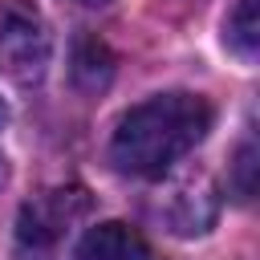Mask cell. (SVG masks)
I'll return each mask as SVG.
<instances>
[{"instance_id":"obj_3","label":"cell","mask_w":260,"mask_h":260,"mask_svg":"<svg viewBox=\"0 0 260 260\" xmlns=\"http://www.w3.org/2000/svg\"><path fill=\"white\" fill-rule=\"evenodd\" d=\"M215 215H219V191L207 171L175 179L158 203V219L175 236H203L215 223Z\"/></svg>"},{"instance_id":"obj_11","label":"cell","mask_w":260,"mask_h":260,"mask_svg":"<svg viewBox=\"0 0 260 260\" xmlns=\"http://www.w3.org/2000/svg\"><path fill=\"white\" fill-rule=\"evenodd\" d=\"M0 122H4V106H0Z\"/></svg>"},{"instance_id":"obj_9","label":"cell","mask_w":260,"mask_h":260,"mask_svg":"<svg viewBox=\"0 0 260 260\" xmlns=\"http://www.w3.org/2000/svg\"><path fill=\"white\" fill-rule=\"evenodd\" d=\"M4 179H8V167H4V158H0V187H4Z\"/></svg>"},{"instance_id":"obj_1","label":"cell","mask_w":260,"mask_h":260,"mask_svg":"<svg viewBox=\"0 0 260 260\" xmlns=\"http://www.w3.org/2000/svg\"><path fill=\"white\" fill-rule=\"evenodd\" d=\"M211 118V102L199 93H154L118 118L110 138V162L122 175L158 179L207 138Z\"/></svg>"},{"instance_id":"obj_4","label":"cell","mask_w":260,"mask_h":260,"mask_svg":"<svg viewBox=\"0 0 260 260\" xmlns=\"http://www.w3.org/2000/svg\"><path fill=\"white\" fill-rule=\"evenodd\" d=\"M85 207H89V199H85L81 187H57V191H49V195H41L37 203H28V207L20 211V240L45 248V244H53Z\"/></svg>"},{"instance_id":"obj_7","label":"cell","mask_w":260,"mask_h":260,"mask_svg":"<svg viewBox=\"0 0 260 260\" xmlns=\"http://www.w3.org/2000/svg\"><path fill=\"white\" fill-rule=\"evenodd\" d=\"M110 73H114L110 49H106L102 41L85 37V41L77 45V53H73V77H77L85 89H102V85L110 81Z\"/></svg>"},{"instance_id":"obj_5","label":"cell","mask_w":260,"mask_h":260,"mask_svg":"<svg viewBox=\"0 0 260 260\" xmlns=\"http://www.w3.org/2000/svg\"><path fill=\"white\" fill-rule=\"evenodd\" d=\"M73 260H150V244L130 223L106 219V223H93L77 240Z\"/></svg>"},{"instance_id":"obj_10","label":"cell","mask_w":260,"mask_h":260,"mask_svg":"<svg viewBox=\"0 0 260 260\" xmlns=\"http://www.w3.org/2000/svg\"><path fill=\"white\" fill-rule=\"evenodd\" d=\"M77 4H110V0H77Z\"/></svg>"},{"instance_id":"obj_8","label":"cell","mask_w":260,"mask_h":260,"mask_svg":"<svg viewBox=\"0 0 260 260\" xmlns=\"http://www.w3.org/2000/svg\"><path fill=\"white\" fill-rule=\"evenodd\" d=\"M232 187H236V199H252L256 195V142L244 138L240 150H236V167H232Z\"/></svg>"},{"instance_id":"obj_2","label":"cell","mask_w":260,"mask_h":260,"mask_svg":"<svg viewBox=\"0 0 260 260\" xmlns=\"http://www.w3.org/2000/svg\"><path fill=\"white\" fill-rule=\"evenodd\" d=\"M53 57V32L32 0H0V73L16 85L45 77Z\"/></svg>"},{"instance_id":"obj_6","label":"cell","mask_w":260,"mask_h":260,"mask_svg":"<svg viewBox=\"0 0 260 260\" xmlns=\"http://www.w3.org/2000/svg\"><path fill=\"white\" fill-rule=\"evenodd\" d=\"M228 49L244 61H256V49H260L256 0H236V8L228 12Z\"/></svg>"}]
</instances>
